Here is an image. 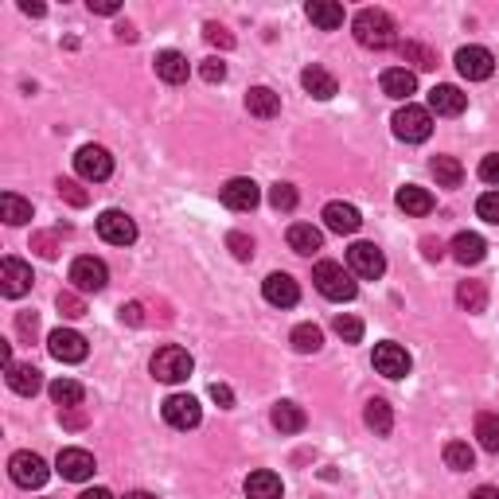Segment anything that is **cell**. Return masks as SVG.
<instances>
[{
    "label": "cell",
    "mask_w": 499,
    "mask_h": 499,
    "mask_svg": "<svg viewBox=\"0 0 499 499\" xmlns=\"http://www.w3.org/2000/svg\"><path fill=\"white\" fill-rule=\"evenodd\" d=\"M35 250L43 253V258H55V242L47 238V234H39V238H35Z\"/></svg>",
    "instance_id": "obj_54"
},
{
    "label": "cell",
    "mask_w": 499,
    "mask_h": 499,
    "mask_svg": "<svg viewBox=\"0 0 499 499\" xmlns=\"http://www.w3.org/2000/svg\"><path fill=\"white\" fill-rule=\"evenodd\" d=\"M472 499H499V487H476V492H472Z\"/></svg>",
    "instance_id": "obj_57"
},
{
    "label": "cell",
    "mask_w": 499,
    "mask_h": 499,
    "mask_svg": "<svg viewBox=\"0 0 499 499\" xmlns=\"http://www.w3.org/2000/svg\"><path fill=\"white\" fill-rule=\"evenodd\" d=\"M121 320H129V324H141V305H121Z\"/></svg>",
    "instance_id": "obj_53"
},
{
    "label": "cell",
    "mask_w": 499,
    "mask_h": 499,
    "mask_svg": "<svg viewBox=\"0 0 499 499\" xmlns=\"http://www.w3.org/2000/svg\"><path fill=\"white\" fill-rule=\"evenodd\" d=\"M398 51H402V58H409L414 66H422V71L437 66V55L429 51V47H422V43H398Z\"/></svg>",
    "instance_id": "obj_41"
},
{
    "label": "cell",
    "mask_w": 499,
    "mask_h": 499,
    "mask_svg": "<svg viewBox=\"0 0 499 499\" xmlns=\"http://www.w3.org/2000/svg\"><path fill=\"white\" fill-rule=\"evenodd\" d=\"M394 203L402 207L406 214H429L433 211V195H429L425 188H417V183H406V188H398Z\"/></svg>",
    "instance_id": "obj_29"
},
{
    "label": "cell",
    "mask_w": 499,
    "mask_h": 499,
    "mask_svg": "<svg viewBox=\"0 0 499 499\" xmlns=\"http://www.w3.org/2000/svg\"><path fill=\"white\" fill-rule=\"evenodd\" d=\"M258 199H261L258 183L246 180V175H234L227 188H222V207H230V211H253Z\"/></svg>",
    "instance_id": "obj_16"
},
{
    "label": "cell",
    "mask_w": 499,
    "mask_h": 499,
    "mask_svg": "<svg viewBox=\"0 0 499 499\" xmlns=\"http://www.w3.org/2000/svg\"><path fill=\"white\" fill-rule=\"evenodd\" d=\"M0 219H4L8 227H24V222L32 219V203L19 199V195H12V191H4L0 195Z\"/></svg>",
    "instance_id": "obj_33"
},
{
    "label": "cell",
    "mask_w": 499,
    "mask_h": 499,
    "mask_svg": "<svg viewBox=\"0 0 499 499\" xmlns=\"http://www.w3.org/2000/svg\"><path fill=\"white\" fill-rule=\"evenodd\" d=\"M55 468H58V476L63 480H71V484H82V480H90L94 476V456L86 453V448H63L58 453V461H55Z\"/></svg>",
    "instance_id": "obj_15"
},
{
    "label": "cell",
    "mask_w": 499,
    "mask_h": 499,
    "mask_svg": "<svg viewBox=\"0 0 499 499\" xmlns=\"http://www.w3.org/2000/svg\"><path fill=\"white\" fill-rule=\"evenodd\" d=\"M32 266H27V261H19V258H4L0 261V292H4V297H24L27 289H32Z\"/></svg>",
    "instance_id": "obj_14"
},
{
    "label": "cell",
    "mask_w": 499,
    "mask_h": 499,
    "mask_svg": "<svg viewBox=\"0 0 499 499\" xmlns=\"http://www.w3.org/2000/svg\"><path fill=\"white\" fill-rule=\"evenodd\" d=\"M16 328H19V336H24V339H35V331H39L35 312H19V316H16Z\"/></svg>",
    "instance_id": "obj_49"
},
{
    "label": "cell",
    "mask_w": 499,
    "mask_h": 499,
    "mask_svg": "<svg viewBox=\"0 0 499 499\" xmlns=\"http://www.w3.org/2000/svg\"><path fill=\"white\" fill-rule=\"evenodd\" d=\"M456 71H461L468 82H484V78H492V71H495V55L487 51V47L468 43L456 51Z\"/></svg>",
    "instance_id": "obj_10"
},
{
    "label": "cell",
    "mask_w": 499,
    "mask_h": 499,
    "mask_svg": "<svg viewBox=\"0 0 499 499\" xmlns=\"http://www.w3.org/2000/svg\"><path fill=\"white\" fill-rule=\"evenodd\" d=\"M476 437H480V448L499 453V414H480L476 417Z\"/></svg>",
    "instance_id": "obj_38"
},
{
    "label": "cell",
    "mask_w": 499,
    "mask_h": 499,
    "mask_svg": "<svg viewBox=\"0 0 499 499\" xmlns=\"http://www.w3.org/2000/svg\"><path fill=\"white\" fill-rule=\"evenodd\" d=\"M78 499H113V495H110V487H90V492H82Z\"/></svg>",
    "instance_id": "obj_56"
},
{
    "label": "cell",
    "mask_w": 499,
    "mask_h": 499,
    "mask_svg": "<svg viewBox=\"0 0 499 499\" xmlns=\"http://www.w3.org/2000/svg\"><path fill=\"white\" fill-rule=\"evenodd\" d=\"M261 292H266V300L269 305H277V308H292L300 300V289H297V281H292L289 273H269Z\"/></svg>",
    "instance_id": "obj_18"
},
{
    "label": "cell",
    "mask_w": 499,
    "mask_h": 499,
    "mask_svg": "<svg viewBox=\"0 0 499 499\" xmlns=\"http://www.w3.org/2000/svg\"><path fill=\"white\" fill-rule=\"evenodd\" d=\"M414 90H417L414 71H406V66H386V71H383V94L386 97L409 102V94H414Z\"/></svg>",
    "instance_id": "obj_19"
},
{
    "label": "cell",
    "mask_w": 499,
    "mask_h": 499,
    "mask_svg": "<svg viewBox=\"0 0 499 499\" xmlns=\"http://www.w3.org/2000/svg\"><path fill=\"white\" fill-rule=\"evenodd\" d=\"M203 35H207V43H214V47H234V35L219 24H203Z\"/></svg>",
    "instance_id": "obj_48"
},
{
    "label": "cell",
    "mask_w": 499,
    "mask_h": 499,
    "mask_svg": "<svg viewBox=\"0 0 499 499\" xmlns=\"http://www.w3.org/2000/svg\"><path fill=\"white\" fill-rule=\"evenodd\" d=\"M363 422H367V429H375V437H386L394 429V414H390V406L383 398H370L363 409Z\"/></svg>",
    "instance_id": "obj_34"
},
{
    "label": "cell",
    "mask_w": 499,
    "mask_h": 499,
    "mask_svg": "<svg viewBox=\"0 0 499 499\" xmlns=\"http://www.w3.org/2000/svg\"><path fill=\"white\" fill-rule=\"evenodd\" d=\"M211 398L219 402L222 409H230L234 406V390L230 386H222V383H211Z\"/></svg>",
    "instance_id": "obj_51"
},
{
    "label": "cell",
    "mask_w": 499,
    "mask_h": 499,
    "mask_svg": "<svg viewBox=\"0 0 499 499\" xmlns=\"http://www.w3.org/2000/svg\"><path fill=\"white\" fill-rule=\"evenodd\" d=\"M480 180L492 183V188L499 191V152H492V156H484V160H480Z\"/></svg>",
    "instance_id": "obj_47"
},
{
    "label": "cell",
    "mask_w": 499,
    "mask_h": 499,
    "mask_svg": "<svg viewBox=\"0 0 499 499\" xmlns=\"http://www.w3.org/2000/svg\"><path fill=\"white\" fill-rule=\"evenodd\" d=\"M199 74H203V82H222V78H227V63H222V58H203Z\"/></svg>",
    "instance_id": "obj_46"
},
{
    "label": "cell",
    "mask_w": 499,
    "mask_h": 499,
    "mask_svg": "<svg viewBox=\"0 0 499 499\" xmlns=\"http://www.w3.org/2000/svg\"><path fill=\"white\" fill-rule=\"evenodd\" d=\"M390 125H394V136L406 144H422L429 141V133H433V113L422 110V105H402L394 117H390Z\"/></svg>",
    "instance_id": "obj_3"
},
{
    "label": "cell",
    "mask_w": 499,
    "mask_h": 499,
    "mask_svg": "<svg viewBox=\"0 0 499 499\" xmlns=\"http://www.w3.org/2000/svg\"><path fill=\"white\" fill-rule=\"evenodd\" d=\"M121 4H113V0H90V12H97V16H113Z\"/></svg>",
    "instance_id": "obj_52"
},
{
    "label": "cell",
    "mask_w": 499,
    "mask_h": 499,
    "mask_svg": "<svg viewBox=\"0 0 499 499\" xmlns=\"http://www.w3.org/2000/svg\"><path fill=\"white\" fill-rule=\"evenodd\" d=\"M246 110L258 117V121H269V117L281 113V97L269 90V86H253V90L246 94Z\"/></svg>",
    "instance_id": "obj_26"
},
{
    "label": "cell",
    "mask_w": 499,
    "mask_h": 499,
    "mask_svg": "<svg viewBox=\"0 0 499 499\" xmlns=\"http://www.w3.org/2000/svg\"><path fill=\"white\" fill-rule=\"evenodd\" d=\"M484 253H487V242L480 238V234L461 230L453 238V258L461 261V266H476V261H484Z\"/></svg>",
    "instance_id": "obj_22"
},
{
    "label": "cell",
    "mask_w": 499,
    "mask_h": 499,
    "mask_svg": "<svg viewBox=\"0 0 499 499\" xmlns=\"http://www.w3.org/2000/svg\"><path fill=\"white\" fill-rule=\"evenodd\" d=\"M156 74H160L168 86L188 82V74H191L188 55H180V51H160V55H156Z\"/></svg>",
    "instance_id": "obj_21"
},
{
    "label": "cell",
    "mask_w": 499,
    "mask_h": 499,
    "mask_svg": "<svg viewBox=\"0 0 499 499\" xmlns=\"http://www.w3.org/2000/svg\"><path fill=\"white\" fill-rule=\"evenodd\" d=\"M351 32H355V39L363 47H370V51L398 47V27H394V19H390V12H383V8H363V12H355Z\"/></svg>",
    "instance_id": "obj_1"
},
{
    "label": "cell",
    "mask_w": 499,
    "mask_h": 499,
    "mask_svg": "<svg viewBox=\"0 0 499 499\" xmlns=\"http://www.w3.org/2000/svg\"><path fill=\"white\" fill-rule=\"evenodd\" d=\"M19 8H24L27 16H43V4H32V0H24V4H19Z\"/></svg>",
    "instance_id": "obj_58"
},
{
    "label": "cell",
    "mask_w": 499,
    "mask_h": 499,
    "mask_svg": "<svg viewBox=\"0 0 499 499\" xmlns=\"http://www.w3.org/2000/svg\"><path fill=\"white\" fill-rule=\"evenodd\" d=\"M97 234H102V242H110V246H133L136 242V222L125 211L110 207V211L97 214Z\"/></svg>",
    "instance_id": "obj_9"
},
{
    "label": "cell",
    "mask_w": 499,
    "mask_h": 499,
    "mask_svg": "<svg viewBox=\"0 0 499 499\" xmlns=\"http://www.w3.org/2000/svg\"><path fill=\"white\" fill-rule=\"evenodd\" d=\"M8 370V386L16 390V394H24V398H32L43 390V378H39V370L32 363H12V367H4Z\"/></svg>",
    "instance_id": "obj_25"
},
{
    "label": "cell",
    "mask_w": 499,
    "mask_h": 499,
    "mask_svg": "<svg viewBox=\"0 0 499 499\" xmlns=\"http://www.w3.org/2000/svg\"><path fill=\"white\" fill-rule=\"evenodd\" d=\"M464 110H468V94H461L456 86H433V90H429V113L461 117Z\"/></svg>",
    "instance_id": "obj_17"
},
{
    "label": "cell",
    "mask_w": 499,
    "mask_h": 499,
    "mask_svg": "<svg viewBox=\"0 0 499 499\" xmlns=\"http://www.w3.org/2000/svg\"><path fill=\"white\" fill-rule=\"evenodd\" d=\"M476 214H480L484 222H492V227H499V191H484L480 199H476Z\"/></svg>",
    "instance_id": "obj_42"
},
{
    "label": "cell",
    "mask_w": 499,
    "mask_h": 499,
    "mask_svg": "<svg viewBox=\"0 0 499 499\" xmlns=\"http://www.w3.org/2000/svg\"><path fill=\"white\" fill-rule=\"evenodd\" d=\"M289 246L297 253H305V258H312V253L324 246V234L312 227V222H292L289 227Z\"/></svg>",
    "instance_id": "obj_27"
},
{
    "label": "cell",
    "mask_w": 499,
    "mask_h": 499,
    "mask_svg": "<svg viewBox=\"0 0 499 499\" xmlns=\"http://www.w3.org/2000/svg\"><path fill=\"white\" fill-rule=\"evenodd\" d=\"M125 499H156V495H149V492H129Z\"/></svg>",
    "instance_id": "obj_60"
},
{
    "label": "cell",
    "mask_w": 499,
    "mask_h": 499,
    "mask_svg": "<svg viewBox=\"0 0 499 499\" xmlns=\"http://www.w3.org/2000/svg\"><path fill=\"white\" fill-rule=\"evenodd\" d=\"M117 35H121V39H136V32H133L129 24H121V27H117Z\"/></svg>",
    "instance_id": "obj_59"
},
{
    "label": "cell",
    "mask_w": 499,
    "mask_h": 499,
    "mask_svg": "<svg viewBox=\"0 0 499 499\" xmlns=\"http://www.w3.org/2000/svg\"><path fill=\"white\" fill-rule=\"evenodd\" d=\"M433 175H437V183H441V188H461L464 168H461V160H456V156H433Z\"/></svg>",
    "instance_id": "obj_36"
},
{
    "label": "cell",
    "mask_w": 499,
    "mask_h": 499,
    "mask_svg": "<svg viewBox=\"0 0 499 499\" xmlns=\"http://www.w3.org/2000/svg\"><path fill=\"white\" fill-rule=\"evenodd\" d=\"M445 464L453 468V472H468V468L476 464V453L468 441H448L445 445Z\"/></svg>",
    "instance_id": "obj_37"
},
{
    "label": "cell",
    "mask_w": 499,
    "mask_h": 499,
    "mask_svg": "<svg viewBox=\"0 0 499 499\" xmlns=\"http://www.w3.org/2000/svg\"><path fill=\"white\" fill-rule=\"evenodd\" d=\"M347 269L363 281H378L386 273V258L375 242H355V246L347 250Z\"/></svg>",
    "instance_id": "obj_6"
},
{
    "label": "cell",
    "mask_w": 499,
    "mask_h": 499,
    "mask_svg": "<svg viewBox=\"0 0 499 499\" xmlns=\"http://www.w3.org/2000/svg\"><path fill=\"white\" fill-rule=\"evenodd\" d=\"M281 476L277 472H269V468H258V472H250L246 476V495L250 499H281Z\"/></svg>",
    "instance_id": "obj_23"
},
{
    "label": "cell",
    "mask_w": 499,
    "mask_h": 499,
    "mask_svg": "<svg viewBox=\"0 0 499 499\" xmlns=\"http://www.w3.org/2000/svg\"><path fill=\"white\" fill-rule=\"evenodd\" d=\"M199 417H203V409L191 394H168L164 398V422H168L172 429H195Z\"/></svg>",
    "instance_id": "obj_13"
},
{
    "label": "cell",
    "mask_w": 499,
    "mask_h": 499,
    "mask_svg": "<svg viewBox=\"0 0 499 499\" xmlns=\"http://www.w3.org/2000/svg\"><path fill=\"white\" fill-rule=\"evenodd\" d=\"M58 312H63V316H71V320H78V316H86V305H82V297H78V292H58Z\"/></svg>",
    "instance_id": "obj_45"
},
{
    "label": "cell",
    "mask_w": 499,
    "mask_h": 499,
    "mask_svg": "<svg viewBox=\"0 0 499 499\" xmlns=\"http://www.w3.org/2000/svg\"><path fill=\"white\" fill-rule=\"evenodd\" d=\"M312 281H316V289H320V297H328V300H355V273L344 269L339 261H320L316 269H312Z\"/></svg>",
    "instance_id": "obj_2"
},
{
    "label": "cell",
    "mask_w": 499,
    "mask_h": 499,
    "mask_svg": "<svg viewBox=\"0 0 499 499\" xmlns=\"http://www.w3.org/2000/svg\"><path fill=\"white\" fill-rule=\"evenodd\" d=\"M58 417H63V425H66V429H82V425H86L82 406H74V409H58Z\"/></svg>",
    "instance_id": "obj_50"
},
{
    "label": "cell",
    "mask_w": 499,
    "mask_h": 499,
    "mask_svg": "<svg viewBox=\"0 0 499 499\" xmlns=\"http://www.w3.org/2000/svg\"><path fill=\"white\" fill-rule=\"evenodd\" d=\"M8 472H12V484H19V487H27V492H32V487H43L47 484V461L39 453H12V461H8Z\"/></svg>",
    "instance_id": "obj_7"
},
{
    "label": "cell",
    "mask_w": 499,
    "mask_h": 499,
    "mask_svg": "<svg viewBox=\"0 0 499 499\" xmlns=\"http://www.w3.org/2000/svg\"><path fill=\"white\" fill-rule=\"evenodd\" d=\"M359 222H363V219H359V211L351 207V203L336 199V203H328V207H324V227L336 230V234H355Z\"/></svg>",
    "instance_id": "obj_20"
},
{
    "label": "cell",
    "mask_w": 499,
    "mask_h": 499,
    "mask_svg": "<svg viewBox=\"0 0 499 499\" xmlns=\"http://www.w3.org/2000/svg\"><path fill=\"white\" fill-rule=\"evenodd\" d=\"M74 172L90 183H102V180H110V172H113V156L105 152L102 144H82V149L74 152Z\"/></svg>",
    "instance_id": "obj_8"
},
{
    "label": "cell",
    "mask_w": 499,
    "mask_h": 499,
    "mask_svg": "<svg viewBox=\"0 0 499 499\" xmlns=\"http://www.w3.org/2000/svg\"><path fill=\"white\" fill-rule=\"evenodd\" d=\"M331 328H336V336L344 339V344H359V339H363V320L351 316V312H339V316L331 320Z\"/></svg>",
    "instance_id": "obj_39"
},
{
    "label": "cell",
    "mask_w": 499,
    "mask_h": 499,
    "mask_svg": "<svg viewBox=\"0 0 499 499\" xmlns=\"http://www.w3.org/2000/svg\"><path fill=\"white\" fill-rule=\"evenodd\" d=\"M289 339H292V351H300V355H316V351L324 347V331L316 324H297Z\"/></svg>",
    "instance_id": "obj_35"
},
{
    "label": "cell",
    "mask_w": 499,
    "mask_h": 499,
    "mask_svg": "<svg viewBox=\"0 0 499 499\" xmlns=\"http://www.w3.org/2000/svg\"><path fill=\"white\" fill-rule=\"evenodd\" d=\"M152 378L156 383H183V378L195 370V359L188 355L183 347H175V344H168V347H160L152 355Z\"/></svg>",
    "instance_id": "obj_4"
},
{
    "label": "cell",
    "mask_w": 499,
    "mask_h": 499,
    "mask_svg": "<svg viewBox=\"0 0 499 499\" xmlns=\"http://www.w3.org/2000/svg\"><path fill=\"white\" fill-rule=\"evenodd\" d=\"M422 246H425V258H441V242L437 238H425Z\"/></svg>",
    "instance_id": "obj_55"
},
{
    "label": "cell",
    "mask_w": 499,
    "mask_h": 499,
    "mask_svg": "<svg viewBox=\"0 0 499 499\" xmlns=\"http://www.w3.org/2000/svg\"><path fill=\"white\" fill-rule=\"evenodd\" d=\"M105 281H110V269H105L102 258L82 253V258L71 261V285H74V292H102Z\"/></svg>",
    "instance_id": "obj_5"
},
{
    "label": "cell",
    "mask_w": 499,
    "mask_h": 499,
    "mask_svg": "<svg viewBox=\"0 0 499 499\" xmlns=\"http://www.w3.org/2000/svg\"><path fill=\"white\" fill-rule=\"evenodd\" d=\"M269 422H273V429H281V433H300V429L308 425V417L297 402H277L269 414Z\"/></svg>",
    "instance_id": "obj_28"
},
{
    "label": "cell",
    "mask_w": 499,
    "mask_h": 499,
    "mask_svg": "<svg viewBox=\"0 0 499 499\" xmlns=\"http://www.w3.org/2000/svg\"><path fill=\"white\" fill-rule=\"evenodd\" d=\"M370 363H375V370L386 378H406L409 367H414V359H409V351L402 344H378Z\"/></svg>",
    "instance_id": "obj_12"
},
{
    "label": "cell",
    "mask_w": 499,
    "mask_h": 499,
    "mask_svg": "<svg viewBox=\"0 0 499 499\" xmlns=\"http://www.w3.org/2000/svg\"><path fill=\"white\" fill-rule=\"evenodd\" d=\"M55 188H58V195H63L66 203H71V207H86V203H90V195H86L82 188H78L74 180H58Z\"/></svg>",
    "instance_id": "obj_44"
},
{
    "label": "cell",
    "mask_w": 499,
    "mask_h": 499,
    "mask_svg": "<svg viewBox=\"0 0 499 499\" xmlns=\"http://www.w3.org/2000/svg\"><path fill=\"white\" fill-rule=\"evenodd\" d=\"M227 246H230V253H234L238 261H250V258H253V238H246L242 230H230V234H227Z\"/></svg>",
    "instance_id": "obj_43"
},
{
    "label": "cell",
    "mask_w": 499,
    "mask_h": 499,
    "mask_svg": "<svg viewBox=\"0 0 499 499\" xmlns=\"http://www.w3.org/2000/svg\"><path fill=\"white\" fill-rule=\"evenodd\" d=\"M305 12H308V19L320 27V32H336V27H344V8H339L336 0H312Z\"/></svg>",
    "instance_id": "obj_24"
},
{
    "label": "cell",
    "mask_w": 499,
    "mask_h": 499,
    "mask_svg": "<svg viewBox=\"0 0 499 499\" xmlns=\"http://www.w3.org/2000/svg\"><path fill=\"white\" fill-rule=\"evenodd\" d=\"M47 351H51V359H58V363H82L90 347H86V339L74 328H55L47 336Z\"/></svg>",
    "instance_id": "obj_11"
},
{
    "label": "cell",
    "mask_w": 499,
    "mask_h": 499,
    "mask_svg": "<svg viewBox=\"0 0 499 499\" xmlns=\"http://www.w3.org/2000/svg\"><path fill=\"white\" fill-rule=\"evenodd\" d=\"M456 305H461L464 312H472V316H480V312L487 308V289L480 285V281H461V285H456Z\"/></svg>",
    "instance_id": "obj_32"
},
{
    "label": "cell",
    "mask_w": 499,
    "mask_h": 499,
    "mask_svg": "<svg viewBox=\"0 0 499 499\" xmlns=\"http://www.w3.org/2000/svg\"><path fill=\"white\" fill-rule=\"evenodd\" d=\"M47 394H51V402L58 409H74V406H82L86 390H82V383H74V378H55V383L47 386Z\"/></svg>",
    "instance_id": "obj_31"
},
{
    "label": "cell",
    "mask_w": 499,
    "mask_h": 499,
    "mask_svg": "<svg viewBox=\"0 0 499 499\" xmlns=\"http://www.w3.org/2000/svg\"><path fill=\"white\" fill-rule=\"evenodd\" d=\"M300 86H305V90L312 94V97H320V102H328V97H336V78H331L324 66H308L305 74H300Z\"/></svg>",
    "instance_id": "obj_30"
},
{
    "label": "cell",
    "mask_w": 499,
    "mask_h": 499,
    "mask_svg": "<svg viewBox=\"0 0 499 499\" xmlns=\"http://www.w3.org/2000/svg\"><path fill=\"white\" fill-rule=\"evenodd\" d=\"M269 207L273 211H292L297 207V188H292V183H273L269 188Z\"/></svg>",
    "instance_id": "obj_40"
}]
</instances>
